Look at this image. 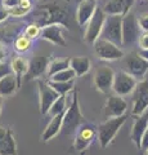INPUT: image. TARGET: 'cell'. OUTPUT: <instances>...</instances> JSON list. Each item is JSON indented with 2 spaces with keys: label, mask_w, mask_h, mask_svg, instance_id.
<instances>
[{
  "label": "cell",
  "mask_w": 148,
  "mask_h": 155,
  "mask_svg": "<svg viewBox=\"0 0 148 155\" xmlns=\"http://www.w3.org/2000/svg\"><path fill=\"white\" fill-rule=\"evenodd\" d=\"M7 133H8V129L3 128L2 125H0V147H2L4 140H5V137H7Z\"/></svg>",
  "instance_id": "d590c367"
},
{
  "label": "cell",
  "mask_w": 148,
  "mask_h": 155,
  "mask_svg": "<svg viewBox=\"0 0 148 155\" xmlns=\"http://www.w3.org/2000/svg\"><path fill=\"white\" fill-rule=\"evenodd\" d=\"M138 22H139V26L142 30L148 32V13H144V14H142V16H139Z\"/></svg>",
  "instance_id": "4dcf8cb0"
},
{
  "label": "cell",
  "mask_w": 148,
  "mask_h": 155,
  "mask_svg": "<svg viewBox=\"0 0 148 155\" xmlns=\"http://www.w3.org/2000/svg\"><path fill=\"white\" fill-rule=\"evenodd\" d=\"M2 105H3V97L0 96V111H2Z\"/></svg>",
  "instance_id": "60d3db41"
},
{
  "label": "cell",
  "mask_w": 148,
  "mask_h": 155,
  "mask_svg": "<svg viewBox=\"0 0 148 155\" xmlns=\"http://www.w3.org/2000/svg\"><path fill=\"white\" fill-rule=\"evenodd\" d=\"M75 78H76L75 71L71 69V67H68V69L62 70L59 72H57V74H54L53 76H50V80H53V81H70V80H75Z\"/></svg>",
  "instance_id": "4316f807"
},
{
  "label": "cell",
  "mask_w": 148,
  "mask_h": 155,
  "mask_svg": "<svg viewBox=\"0 0 148 155\" xmlns=\"http://www.w3.org/2000/svg\"><path fill=\"white\" fill-rule=\"evenodd\" d=\"M98 136V129L94 127L93 124H81V127L76 132L74 147L76 151H84L88 149L94 138Z\"/></svg>",
  "instance_id": "9c48e42d"
},
{
  "label": "cell",
  "mask_w": 148,
  "mask_h": 155,
  "mask_svg": "<svg viewBox=\"0 0 148 155\" xmlns=\"http://www.w3.org/2000/svg\"><path fill=\"white\" fill-rule=\"evenodd\" d=\"M37 85H39V97H40V113L41 114H48L52 105L55 102V100L61 96L59 93L52 88L49 83L37 79Z\"/></svg>",
  "instance_id": "8fae6325"
},
{
  "label": "cell",
  "mask_w": 148,
  "mask_h": 155,
  "mask_svg": "<svg viewBox=\"0 0 148 155\" xmlns=\"http://www.w3.org/2000/svg\"><path fill=\"white\" fill-rule=\"evenodd\" d=\"M94 51L98 54L99 58L106 61H115L118 58L124 57V52L118 48V45L113 44V43L104 40V39L99 38L97 41L94 43Z\"/></svg>",
  "instance_id": "30bf717a"
},
{
  "label": "cell",
  "mask_w": 148,
  "mask_h": 155,
  "mask_svg": "<svg viewBox=\"0 0 148 155\" xmlns=\"http://www.w3.org/2000/svg\"><path fill=\"white\" fill-rule=\"evenodd\" d=\"M125 66L128 72L131 76H134L138 80H143L148 71V61H146L143 57H140L139 53L133 52L125 57Z\"/></svg>",
  "instance_id": "8992f818"
},
{
  "label": "cell",
  "mask_w": 148,
  "mask_h": 155,
  "mask_svg": "<svg viewBox=\"0 0 148 155\" xmlns=\"http://www.w3.org/2000/svg\"><path fill=\"white\" fill-rule=\"evenodd\" d=\"M106 18H107V14L103 12V9L97 8L93 17L88 22L87 31H85V41H88L89 44H94L101 38V32L103 30Z\"/></svg>",
  "instance_id": "277c9868"
},
{
  "label": "cell",
  "mask_w": 148,
  "mask_h": 155,
  "mask_svg": "<svg viewBox=\"0 0 148 155\" xmlns=\"http://www.w3.org/2000/svg\"><path fill=\"white\" fill-rule=\"evenodd\" d=\"M11 67H12V72L17 78V80H20L22 76H26V74H27L28 62L22 57H16V58H13Z\"/></svg>",
  "instance_id": "603a6c76"
},
{
  "label": "cell",
  "mask_w": 148,
  "mask_h": 155,
  "mask_svg": "<svg viewBox=\"0 0 148 155\" xmlns=\"http://www.w3.org/2000/svg\"><path fill=\"white\" fill-rule=\"evenodd\" d=\"M0 155H17V145L16 138L12 132V129H8L7 137L0 147Z\"/></svg>",
  "instance_id": "7402d4cb"
},
{
  "label": "cell",
  "mask_w": 148,
  "mask_h": 155,
  "mask_svg": "<svg viewBox=\"0 0 148 155\" xmlns=\"http://www.w3.org/2000/svg\"><path fill=\"white\" fill-rule=\"evenodd\" d=\"M68 67H70V60H54L48 66V75L50 78L54 74H57V72L66 70V69H68Z\"/></svg>",
  "instance_id": "d4e9b609"
},
{
  "label": "cell",
  "mask_w": 148,
  "mask_h": 155,
  "mask_svg": "<svg viewBox=\"0 0 148 155\" xmlns=\"http://www.w3.org/2000/svg\"><path fill=\"white\" fill-rule=\"evenodd\" d=\"M122 17L124 16H107L101 38L116 45H122Z\"/></svg>",
  "instance_id": "3957f363"
},
{
  "label": "cell",
  "mask_w": 148,
  "mask_h": 155,
  "mask_svg": "<svg viewBox=\"0 0 148 155\" xmlns=\"http://www.w3.org/2000/svg\"><path fill=\"white\" fill-rule=\"evenodd\" d=\"M140 26L138 18L129 12L122 17V45H130L139 40Z\"/></svg>",
  "instance_id": "5b68a950"
},
{
  "label": "cell",
  "mask_w": 148,
  "mask_h": 155,
  "mask_svg": "<svg viewBox=\"0 0 148 155\" xmlns=\"http://www.w3.org/2000/svg\"><path fill=\"white\" fill-rule=\"evenodd\" d=\"M8 9H0V22L5 21V18L8 17Z\"/></svg>",
  "instance_id": "8d00e7d4"
},
{
  "label": "cell",
  "mask_w": 148,
  "mask_h": 155,
  "mask_svg": "<svg viewBox=\"0 0 148 155\" xmlns=\"http://www.w3.org/2000/svg\"><path fill=\"white\" fill-rule=\"evenodd\" d=\"M140 150H143V151H147L148 150V127H147L146 132H144V134H143V137H142Z\"/></svg>",
  "instance_id": "836d02e7"
},
{
  "label": "cell",
  "mask_w": 148,
  "mask_h": 155,
  "mask_svg": "<svg viewBox=\"0 0 148 155\" xmlns=\"http://www.w3.org/2000/svg\"><path fill=\"white\" fill-rule=\"evenodd\" d=\"M138 53L140 54V57H143L146 61H148V49H140Z\"/></svg>",
  "instance_id": "74e56055"
},
{
  "label": "cell",
  "mask_w": 148,
  "mask_h": 155,
  "mask_svg": "<svg viewBox=\"0 0 148 155\" xmlns=\"http://www.w3.org/2000/svg\"><path fill=\"white\" fill-rule=\"evenodd\" d=\"M125 122H126V115H122V116H117V118L107 119L104 123L98 125V128H97L98 140L103 149H106L112 142L115 136L117 134V132L120 130V128L122 127Z\"/></svg>",
  "instance_id": "7a4b0ae2"
},
{
  "label": "cell",
  "mask_w": 148,
  "mask_h": 155,
  "mask_svg": "<svg viewBox=\"0 0 148 155\" xmlns=\"http://www.w3.org/2000/svg\"><path fill=\"white\" fill-rule=\"evenodd\" d=\"M30 48H31V39L27 35L17 38L16 41H14V49H16L17 52H20V53L27 52Z\"/></svg>",
  "instance_id": "83f0119b"
},
{
  "label": "cell",
  "mask_w": 148,
  "mask_h": 155,
  "mask_svg": "<svg viewBox=\"0 0 148 155\" xmlns=\"http://www.w3.org/2000/svg\"><path fill=\"white\" fill-rule=\"evenodd\" d=\"M146 155H148V150H147V151H146Z\"/></svg>",
  "instance_id": "b9f144b4"
},
{
  "label": "cell",
  "mask_w": 148,
  "mask_h": 155,
  "mask_svg": "<svg viewBox=\"0 0 148 155\" xmlns=\"http://www.w3.org/2000/svg\"><path fill=\"white\" fill-rule=\"evenodd\" d=\"M49 85L61 96H66L68 92L74 91V80H70V81H53V80H50Z\"/></svg>",
  "instance_id": "cb8c5ba5"
},
{
  "label": "cell",
  "mask_w": 148,
  "mask_h": 155,
  "mask_svg": "<svg viewBox=\"0 0 148 155\" xmlns=\"http://www.w3.org/2000/svg\"><path fill=\"white\" fill-rule=\"evenodd\" d=\"M4 58H5V51H4L3 47L0 45V62H3Z\"/></svg>",
  "instance_id": "f35d334b"
},
{
  "label": "cell",
  "mask_w": 148,
  "mask_h": 155,
  "mask_svg": "<svg viewBox=\"0 0 148 155\" xmlns=\"http://www.w3.org/2000/svg\"><path fill=\"white\" fill-rule=\"evenodd\" d=\"M28 12H30V9H26L21 5H16V7L8 9V13L13 17H22V16H25V14H27Z\"/></svg>",
  "instance_id": "f1b7e54d"
},
{
  "label": "cell",
  "mask_w": 148,
  "mask_h": 155,
  "mask_svg": "<svg viewBox=\"0 0 148 155\" xmlns=\"http://www.w3.org/2000/svg\"><path fill=\"white\" fill-rule=\"evenodd\" d=\"M83 114L80 110V104L77 100V93L74 92L72 93V98L71 102L67 106V110L65 111L63 115V124H62V130L61 132L65 136L76 133L77 129L81 127L83 124Z\"/></svg>",
  "instance_id": "6da1fadb"
},
{
  "label": "cell",
  "mask_w": 148,
  "mask_h": 155,
  "mask_svg": "<svg viewBox=\"0 0 148 155\" xmlns=\"http://www.w3.org/2000/svg\"><path fill=\"white\" fill-rule=\"evenodd\" d=\"M137 84H138V81L134 76H131L126 71H120L115 74L112 91L115 92V94L122 97V96H126L129 93H131V92H134Z\"/></svg>",
  "instance_id": "52a82bcc"
},
{
  "label": "cell",
  "mask_w": 148,
  "mask_h": 155,
  "mask_svg": "<svg viewBox=\"0 0 148 155\" xmlns=\"http://www.w3.org/2000/svg\"><path fill=\"white\" fill-rule=\"evenodd\" d=\"M126 2V5H128V9L130 11V8L133 7V3H134V0H125Z\"/></svg>",
  "instance_id": "ab89813d"
},
{
  "label": "cell",
  "mask_w": 148,
  "mask_h": 155,
  "mask_svg": "<svg viewBox=\"0 0 148 155\" xmlns=\"http://www.w3.org/2000/svg\"><path fill=\"white\" fill-rule=\"evenodd\" d=\"M21 2H22V0H4L3 4H4V7H7L9 9V8H13L16 5H20Z\"/></svg>",
  "instance_id": "e575fe53"
},
{
  "label": "cell",
  "mask_w": 148,
  "mask_h": 155,
  "mask_svg": "<svg viewBox=\"0 0 148 155\" xmlns=\"http://www.w3.org/2000/svg\"><path fill=\"white\" fill-rule=\"evenodd\" d=\"M41 38L45 39V40L53 43L55 45H61L65 47L67 43H66L63 35H62V26L58 23H52L49 26H45L41 30Z\"/></svg>",
  "instance_id": "e0dca14e"
},
{
  "label": "cell",
  "mask_w": 148,
  "mask_h": 155,
  "mask_svg": "<svg viewBox=\"0 0 148 155\" xmlns=\"http://www.w3.org/2000/svg\"><path fill=\"white\" fill-rule=\"evenodd\" d=\"M17 88H18V80L13 72L0 79V96L2 97H9L14 94Z\"/></svg>",
  "instance_id": "d6986e66"
},
{
  "label": "cell",
  "mask_w": 148,
  "mask_h": 155,
  "mask_svg": "<svg viewBox=\"0 0 148 155\" xmlns=\"http://www.w3.org/2000/svg\"><path fill=\"white\" fill-rule=\"evenodd\" d=\"M148 109V78L137 84L133 96V115H142Z\"/></svg>",
  "instance_id": "ba28073f"
},
{
  "label": "cell",
  "mask_w": 148,
  "mask_h": 155,
  "mask_svg": "<svg viewBox=\"0 0 148 155\" xmlns=\"http://www.w3.org/2000/svg\"><path fill=\"white\" fill-rule=\"evenodd\" d=\"M90 66H92V62L88 57L80 56L70 58V67L75 71L76 76H84L87 72H89Z\"/></svg>",
  "instance_id": "44dd1931"
},
{
  "label": "cell",
  "mask_w": 148,
  "mask_h": 155,
  "mask_svg": "<svg viewBox=\"0 0 148 155\" xmlns=\"http://www.w3.org/2000/svg\"><path fill=\"white\" fill-rule=\"evenodd\" d=\"M147 127H148V109L142 115L137 116L134 120V124H133V128H131L130 138H131V141L135 143V146L138 149H140L142 137H143V134H144Z\"/></svg>",
  "instance_id": "9a60e30c"
},
{
  "label": "cell",
  "mask_w": 148,
  "mask_h": 155,
  "mask_svg": "<svg viewBox=\"0 0 148 155\" xmlns=\"http://www.w3.org/2000/svg\"><path fill=\"white\" fill-rule=\"evenodd\" d=\"M11 72H12L11 66H8L5 62H0V79L4 78L5 75H8V74H11Z\"/></svg>",
  "instance_id": "1f68e13d"
},
{
  "label": "cell",
  "mask_w": 148,
  "mask_h": 155,
  "mask_svg": "<svg viewBox=\"0 0 148 155\" xmlns=\"http://www.w3.org/2000/svg\"><path fill=\"white\" fill-rule=\"evenodd\" d=\"M66 110H67V107H66V96H59L58 98L55 100V102L52 105V107L49 109V113L48 114L52 116H55V115L63 114Z\"/></svg>",
  "instance_id": "484cf974"
},
{
  "label": "cell",
  "mask_w": 148,
  "mask_h": 155,
  "mask_svg": "<svg viewBox=\"0 0 148 155\" xmlns=\"http://www.w3.org/2000/svg\"><path fill=\"white\" fill-rule=\"evenodd\" d=\"M97 8L98 7L95 0H81L77 7V11H76V19H77V23L81 27L88 25V22L93 17Z\"/></svg>",
  "instance_id": "5bb4252c"
},
{
  "label": "cell",
  "mask_w": 148,
  "mask_h": 155,
  "mask_svg": "<svg viewBox=\"0 0 148 155\" xmlns=\"http://www.w3.org/2000/svg\"><path fill=\"white\" fill-rule=\"evenodd\" d=\"M126 109H128L126 101L121 96L112 94L107 98L106 105H104V116L107 119L122 116V115H125Z\"/></svg>",
  "instance_id": "4fadbf2b"
},
{
  "label": "cell",
  "mask_w": 148,
  "mask_h": 155,
  "mask_svg": "<svg viewBox=\"0 0 148 155\" xmlns=\"http://www.w3.org/2000/svg\"><path fill=\"white\" fill-rule=\"evenodd\" d=\"M40 34H41L40 26H39V25H36V23H32V25H30V26L26 28V34H25V35H27L30 39H32V38L39 36Z\"/></svg>",
  "instance_id": "f546056e"
},
{
  "label": "cell",
  "mask_w": 148,
  "mask_h": 155,
  "mask_svg": "<svg viewBox=\"0 0 148 155\" xmlns=\"http://www.w3.org/2000/svg\"><path fill=\"white\" fill-rule=\"evenodd\" d=\"M103 12L107 16H125L129 13V9L125 0H108L103 7Z\"/></svg>",
  "instance_id": "ffe728a7"
},
{
  "label": "cell",
  "mask_w": 148,
  "mask_h": 155,
  "mask_svg": "<svg viewBox=\"0 0 148 155\" xmlns=\"http://www.w3.org/2000/svg\"><path fill=\"white\" fill-rule=\"evenodd\" d=\"M49 62H48V57L45 56H35L28 64V71L25 76V79L31 80L35 78H40L44 72L48 70Z\"/></svg>",
  "instance_id": "2e32d148"
},
{
  "label": "cell",
  "mask_w": 148,
  "mask_h": 155,
  "mask_svg": "<svg viewBox=\"0 0 148 155\" xmlns=\"http://www.w3.org/2000/svg\"><path fill=\"white\" fill-rule=\"evenodd\" d=\"M138 41H139V45H140L142 49H148V32L140 35V38H139V40Z\"/></svg>",
  "instance_id": "d6a6232c"
},
{
  "label": "cell",
  "mask_w": 148,
  "mask_h": 155,
  "mask_svg": "<svg viewBox=\"0 0 148 155\" xmlns=\"http://www.w3.org/2000/svg\"><path fill=\"white\" fill-rule=\"evenodd\" d=\"M115 79V72L108 66H99L94 75V84L102 93H108L112 89Z\"/></svg>",
  "instance_id": "7c38bea8"
},
{
  "label": "cell",
  "mask_w": 148,
  "mask_h": 155,
  "mask_svg": "<svg viewBox=\"0 0 148 155\" xmlns=\"http://www.w3.org/2000/svg\"><path fill=\"white\" fill-rule=\"evenodd\" d=\"M63 114H59V115H55V116H52V120L49 122V124L46 125L45 130L41 134V140L44 142L46 141H50L53 137H55L61 130H62V124H63Z\"/></svg>",
  "instance_id": "ac0fdd59"
}]
</instances>
